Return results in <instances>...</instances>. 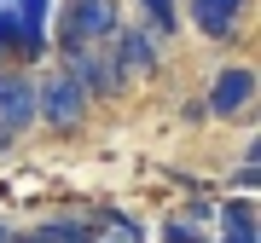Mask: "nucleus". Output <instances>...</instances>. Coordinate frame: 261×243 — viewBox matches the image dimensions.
<instances>
[{
    "mask_svg": "<svg viewBox=\"0 0 261 243\" xmlns=\"http://www.w3.org/2000/svg\"><path fill=\"white\" fill-rule=\"evenodd\" d=\"M35 122V81L29 75H0V128L23 133Z\"/></svg>",
    "mask_w": 261,
    "mask_h": 243,
    "instance_id": "6",
    "label": "nucleus"
},
{
    "mask_svg": "<svg viewBox=\"0 0 261 243\" xmlns=\"http://www.w3.org/2000/svg\"><path fill=\"white\" fill-rule=\"evenodd\" d=\"M122 29L116 0H64V23H58V52L93 47V41H111Z\"/></svg>",
    "mask_w": 261,
    "mask_h": 243,
    "instance_id": "1",
    "label": "nucleus"
},
{
    "mask_svg": "<svg viewBox=\"0 0 261 243\" xmlns=\"http://www.w3.org/2000/svg\"><path fill=\"white\" fill-rule=\"evenodd\" d=\"M64 70H70V81L82 87V93H93V99H116L122 93V70H116V58H111V47H75V52H64Z\"/></svg>",
    "mask_w": 261,
    "mask_h": 243,
    "instance_id": "3",
    "label": "nucleus"
},
{
    "mask_svg": "<svg viewBox=\"0 0 261 243\" xmlns=\"http://www.w3.org/2000/svg\"><path fill=\"white\" fill-rule=\"evenodd\" d=\"M145 18H151V29H157V35H174V0H145Z\"/></svg>",
    "mask_w": 261,
    "mask_h": 243,
    "instance_id": "11",
    "label": "nucleus"
},
{
    "mask_svg": "<svg viewBox=\"0 0 261 243\" xmlns=\"http://www.w3.org/2000/svg\"><path fill=\"white\" fill-rule=\"evenodd\" d=\"M0 12H12V0H0Z\"/></svg>",
    "mask_w": 261,
    "mask_h": 243,
    "instance_id": "15",
    "label": "nucleus"
},
{
    "mask_svg": "<svg viewBox=\"0 0 261 243\" xmlns=\"http://www.w3.org/2000/svg\"><path fill=\"white\" fill-rule=\"evenodd\" d=\"M255 70H244V64H226L221 75H215V87H209V116H221V122H238V116H250V104H255Z\"/></svg>",
    "mask_w": 261,
    "mask_h": 243,
    "instance_id": "4",
    "label": "nucleus"
},
{
    "mask_svg": "<svg viewBox=\"0 0 261 243\" xmlns=\"http://www.w3.org/2000/svg\"><path fill=\"white\" fill-rule=\"evenodd\" d=\"M82 116H87V93L70 81V70H53L47 81H35V122L70 133V128H82Z\"/></svg>",
    "mask_w": 261,
    "mask_h": 243,
    "instance_id": "2",
    "label": "nucleus"
},
{
    "mask_svg": "<svg viewBox=\"0 0 261 243\" xmlns=\"http://www.w3.org/2000/svg\"><path fill=\"white\" fill-rule=\"evenodd\" d=\"M221 220H226V243H261L250 203H221Z\"/></svg>",
    "mask_w": 261,
    "mask_h": 243,
    "instance_id": "9",
    "label": "nucleus"
},
{
    "mask_svg": "<svg viewBox=\"0 0 261 243\" xmlns=\"http://www.w3.org/2000/svg\"><path fill=\"white\" fill-rule=\"evenodd\" d=\"M244 6H250V0H186L192 23L203 29L209 41H232L238 23H244Z\"/></svg>",
    "mask_w": 261,
    "mask_h": 243,
    "instance_id": "5",
    "label": "nucleus"
},
{
    "mask_svg": "<svg viewBox=\"0 0 261 243\" xmlns=\"http://www.w3.org/2000/svg\"><path fill=\"white\" fill-rule=\"evenodd\" d=\"M163 243H203V237H197L192 220H168V226H163Z\"/></svg>",
    "mask_w": 261,
    "mask_h": 243,
    "instance_id": "12",
    "label": "nucleus"
},
{
    "mask_svg": "<svg viewBox=\"0 0 261 243\" xmlns=\"http://www.w3.org/2000/svg\"><path fill=\"white\" fill-rule=\"evenodd\" d=\"M58 0H12V18L23 29V58H41L47 52V18H53Z\"/></svg>",
    "mask_w": 261,
    "mask_h": 243,
    "instance_id": "8",
    "label": "nucleus"
},
{
    "mask_svg": "<svg viewBox=\"0 0 261 243\" xmlns=\"http://www.w3.org/2000/svg\"><path fill=\"white\" fill-rule=\"evenodd\" d=\"M12 139H18V133H12V128H0V157L12 150Z\"/></svg>",
    "mask_w": 261,
    "mask_h": 243,
    "instance_id": "14",
    "label": "nucleus"
},
{
    "mask_svg": "<svg viewBox=\"0 0 261 243\" xmlns=\"http://www.w3.org/2000/svg\"><path fill=\"white\" fill-rule=\"evenodd\" d=\"M111 58H116L122 81H128V75H151V70H157V41H151V29H122Z\"/></svg>",
    "mask_w": 261,
    "mask_h": 243,
    "instance_id": "7",
    "label": "nucleus"
},
{
    "mask_svg": "<svg viewBox=\"0 0 261 243\" xmlns=\"http://www.w3.org/2000/svg\"><path fill=\"white\" fill-rule=\"evenodd\" d=\"M255 179H261V174H255V162H244V168H238V179H232V186H238V191H255Z\"/></svg>",
    "mask_w": 261,
    "mask_h": 243,
    "instance_id": "13",
    "label": "nucleus"
},
{
    "mask_svg": "<svg viewBox=\"0 0 261 243\" xmlns=\"http://www.w3.org/2000/svg\"><path fill=\"white\" fill-rule=\"evenodd\" d=\"M29 243H99V232L82 226V220H53V226H41Z\"/></svg>",
    "mask_w": 261,
    "mask_h": 243,
    "instance_id": "10",
    "label": "nucleus"
}]
</instances>
